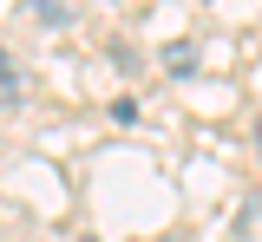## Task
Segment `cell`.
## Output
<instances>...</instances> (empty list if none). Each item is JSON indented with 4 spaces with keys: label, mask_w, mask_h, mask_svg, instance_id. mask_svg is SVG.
<instances>
[{
    "label": "cell",
    "mask_w": 262,
    "mask_h": 242,
    "mask_svg": "<svg viewBox=\"0 0 262 242\" xmlns=\"http://www.w3.org/2000/svg\"><path fill=\"white\" fill-rule=\"evenodd\" d=\"M20 99V66H13V53L0 46V105H13Z\"/></svg>",
    "instance_id": "1"
},
{
    "label": "cell",
    "mask_w": 262,
    "mask_h": 242,
    "mask_svg": "<svg viewBox=\"0 0 262 242\" xmlns=\"http://www.w3.org/2000/svg\"><path fill=\"white\" fill-rule=\"evenodd\" d=\"M79 242H98V236H79Z\"/></svg>",
    "instance_id": "3"
},
{
    "label": "cell",
    "mask_w": 262,
    "mask_h": 242,
    "mask_svg": "<svg viewBox=\"0 0 262 242\" xmlns=\"http://www.w3.org/2000/svg\"><path fill=\"white\" fill-rule=\"evenodd\" d=\"M256 151H262V125H256Z\"/></svg>",
    "instance_id": "2"
}]
</instances>
